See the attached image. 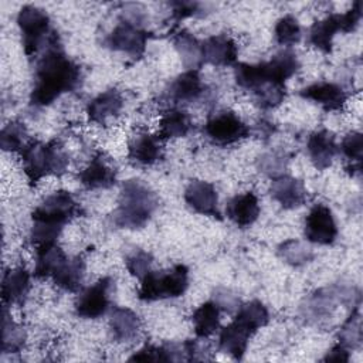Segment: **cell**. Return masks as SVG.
Listing matches in <instances>:
<instances>
[{
	"mask_svg": "<svg viewBox=\"0 0 363 363\" xmlns=\"http://www.w3.org/2000/svg\"><path fill=\"white\" fill-rule=\"evenodd\" d=\"M147 38L149 33L138 23L122 20L106 37L105 44L113 51H121L132 58H139L145 52Z\"/></svg>",
	"mask_w": 363,
	"mask_h": 363,
	"instance_id": "cell-8",
	"label": "cell"
},
{
	"mask_svg": "<svg viewBox=\"0 0 363 363\" xmlns=\"http://www.w3.org/2000/svg\"><path fill=\"white\" fill-rule=\"evenodd\" d=\"M299 95L305 99L313 101L328 112L343 109L347 101V94L345 89L333 82H316L308 85L299 91Z\"/></svg>",
	"mask_w": 363,
	"mask_h": 363,
	"instance_id": "cell-14",
	"label": "cell"
},
{
	"mask_svg": "<svg viewBox=\"0 0 363 363\" xmlns=\"http://www.w3.org/2000/svg\"><path fill=\"white\" fill-rule=\"evenodd\" d=\"M159 206L156 193L142 180L130 179L122 184L113 221L122 228H142Z\"/></svg>",
	"mask_w": 363,
	"mask_h": 363,
	"instance_id": "cell-3",
	"label": "cell"
},
{
	"mask_svg": "<svg viewBox=\"0 0 363 363\" xmlns=\"http://www.w3.org/2000/svg\"><path fill=\"white\" fill-rule=\"evenodd\" d=\"M21 153L23 170L30 182V184H37L44 176L54 174L61 176L67 172L69 159L64 146L57 142H30L27 143Z\"/></svg>",
	"mask_w": 363,
	"mask_h": 363,
	"instance_id": "cell-4",
	"label": "cell"
},
{
	"mask_svg": "<svg viewBox=\"0 0 363 363\" xmlns=\"http://www.w3.org/2000/svg\"><path fill=\"white\" fill-rule=\"evenodd\" d=\"M123 106V98L121 92L115 88L106 89L101 92L98 96H95L86 106V113L89 121L106 125V122L111 118H115L119 115Z\"/></svg>",
	"mask_w": 363,
	"mask_h": 363,
	"instance_id": "cell-20",
	"label": "cell"
},
{
	"mask_svg": "<svg viewBox=\"0 0 363 363\" xmlns=\"http://www.w3.org/2000/svg\"><path fill=\"white\" fill-rule=\"evenodd\" d=\"M113 279L104 277L91 286L85 288L75 299V312L84 319H96L102 316L111 303V291Z\"/></svg>",
	"mask_w": 363,
	"mask_h": 363,
	"instance_id": "cell-9",
	"label": "cell"
},
{
	"mask_svg": "<svg viewBox=\"0 0 363 363\" xmlns=\"http://www.w3.org/2000/svg\"><path fill=\"white\" fill-rule=\"evenodd\" d=\"M268 65L271 68L272 77L275 82L285 85V81L295 75L301 67L296 54L292 50H282L275 54L269 61Z\"/></svg>",
	"mask_w": 363,
	"mask_h": 363,
	"instance_id": "cell-32",
	"label": "cell"
},
{
	"mask_svg": "<svg viewBox=\"0 0 363 363\" xmlns=\"http://www.w3.org/2000/svg\"><path fill=\"white\" fill-rule=\"evenodd\" d=\"M306 150L312 164L318 170H325L333 162L337 153V145L335 136L329 130H318L309 135L306 142Z\"/></svg>",
	"mask_w": 363,
	"mask_h": 363,
	"instance_id": "cell-16",
	"label": "cell"
},
{
	"mask_svg": "<svg viewBox=\"0 0 363 363\" xmlns=\"http://www.w3.org/2000/svg\"><path fill=\"white\" fill-rule=\"evenodd\" d=\"M274 35H275V40L278 44L291 47V45H295L296 43H299V40L302 37V30H301L298 20L294 16L286 14L277 21L275 28H274Z\"/></svg>",
	"mask_w": 363,
	"mask_h": 363,
	"instance_id": "cell-36",
	"label": "cell"
},
{
	"mask_svg": "<svg viewBox=\"0 0 363 363\" xmlns=\"http://www.w3.org/2000/svg\"><path fill=\"white\" fill-rule=\"evenodd\" d=\"M184 350V345H146L140 350H138L133 356L129 357L130 362H172L179 360L176 353H180ZM183 357V356H182ZM184 359V357H183Z\"/></svg>",
	"mask_w": 363,
	"mask_h": 363,
	"instance_id": "cell-34",
	"label": "cell"
},
{
	"mask_svg": "<svg viewBox=\"0 0 363 363\" xmlns=\"http://www.w3.org/2000/svg\"><path fill=\"white\" fill-rule=\"evenodd\" d=\"M172 40L182 58V64L184 68H187V71L197 69L203 64L201 43L193 34H190L187 30H179L174 33Z\"/></svg>",
	"mask_w": 363,
	"mask_h": 363,
	"instance_id": "cell-27",
	"label": "cell"
},
{
	"mask_svg": "<svg viewBox=\"0 0 363 363\" xmlns=\"http://www.w3.org/2000/svg\"><path fill=\"white\" fill-rule=\"evenodd\" d=\"M204 92V85L197 69H189L176 77L167 89V96L176 104L197 101Z\"/></svg>",
	"mask_w": 363,
	"mask_h": 363,
	"instance_id": "cell-19",
	"label": "cell"
},
{
	"mask_svg": "<svg viewBox=\"0 0 363 363\" xmlns=\"http://www.w3.org/2000/svg\"><path fill=\"white\" fill-rule=\"evenodd\" d=\"M189 286V269L186 265H174L167 271H149L140 279L138 292L142 301H157L164 298H179Z\"/></svg>",
	"mask_w": 363,
	"mask_h": 363,
	"instance_id": "cell-5",
	"label": "cell"
},
{
	"mask_svg": "<svg viewBox=\"0 0 363 363\" xmlns=\"http://www.w3.org/2000/svg\"><path fill=\"white\" fill-rule=\"evenodd\" d=\"M237 54L238 47L235 41L227 34L211 35L201 43L203 62L216 67L234 65L237 61Z\"/></svg>",
	"mask_w": 363,
	"mask_h": 363,
	"instance_id": "cell-12",
	"label": "cell"
},
{
	"mask_svg": "<svg viewBox=\"0 0 363 363\" xmlns=\"http://www.w3.org/2000/svg\"><path fill=\"white\" fill-rule=\"evenodd\" d=\"M234 320L241 323L245 329H248L254 335L258 329L264 328L268 323L269 313L262 302L250 301L238 306Z\"/></svg>",
	"mask_w": 363,
	"mask_h": 363,
	"instance_id": "cell-31",
	"label": "cell"
},
{
	"mask_svg": "<svg viewBox=\"0 0 363 363\" xmlns=\"http://www.w3.org/2000/svg\"><path fill=\"white\" fill-rule=\"evenodd\" d=\"M26 342L24 329L17 325L7 312V305L3 308V339L1 350L3 353H17L21 350Z\"/></svg>",
	"mask_w": 363,
	"mask_h": 363,
	"instance_id": "cell-33",
	"label": "cell"
},
{
	"mask_svg": "<svg viewBox=\"0 0 363 363\" xmlns=\"http://www.w3.org/2000/svg\"><path fill=\"white\" fill-rule=\"evenodd\" d=\"M204 133L211 143L227 146L248 138L250 128L233 111H223L206 122Z\"/></svg>",
	"mask_w": 363,
	"mask_h": 363,
	"instance_id": "cell-7",
	"label": "cell"
},
{
	"mask_svg": "<svg viewBox=\"0 0 363 363\" xmlns=\"http://www.w3.org/2000/svg\"><path fill=\"white\" fill-rule=\"evenodd\" d=\"M79 213L81 206L69 191L58 190L52 193L31 214V241L37 247L55 242L64 225L79 216Z\"/></svg>",
	"mask_w": 363,
	"mask_h": 363,
	"instance_id": "cell-2",
	"label": "cell"
},
{
	"mask_svg": "<svg viewBox=\"0 0 363 363\" xmlns=\"http://www.w3.org/2000/svg\"><path fill=\"white\" fill-rule=\"evenodd\" d=\"M252 333L245 329L237 320H233L230 325L224 326L218 336V347L221 352L230 354L235 360H241L245 354L248 340Z\"/></svg>",
	"mask_w": 363,
	"mask_h": 363,
	"instance_id": "cell-23",
	"label": "cell"
},
{
	"mask_svg": "<svg viewBox=\"0 0 363 363\" xmlns=\"http://www.w3.org/2000/svg\"><path fill=\"white\" fill-rule=\"evenodd\" d=\"M79 79V67L64 54L57 40L47 47L45 54L37 62L30 102L34 106L50 105L62 94L74 91Z\"/></svg>",
	"mask_w": 363,
	"mask_h": 363,
	"instance_id": "cell-1",
	"label": "cell"
},
{
	"mask_svg": "<svg viewBox=\"0 0 363 363\" xmlns=\"http://www.w3.org/2000/svg\"><path fill=\"white\" fill-rule=\"evenodd\" d=\"M170 6L173 9V16L177 20L196 14L200 7V4L196 1H172Z\"/></svg>",
	"mask_w": 363,
	"mask_h": 363,
	"instance_id": "cell-45",
	"label": "cell"
},
{
	"mask_svg": "<svg viewBox=\"0 0 363 363\" xmlns=\"http://www.w3.org/2000/svg\"><path fill=\"white\" fill-rule=\"evenodd\" d=\"M184 201L193 211L221 220L218 196L214 186L204 180H191L184 190Z\"/></svg>",
	"mask_w": 363,
	"mask_h": 363,
	"instance_id": "cell-11",
	"label": "cell"
},
{
	"mask_svg": "<svg viewBox=\"0 0 363 363\" xmlns=\"http://www.w3.org/2000/svg\"><path fill=\"white\" fill-rule=\"evenodd\" d=\"M67 258L68 257L64 254V251L55 242L38 245L37 252H35L34 275L37 278L52 277Z\"/></svg>",
	"mask_w": 363,
	"mask_h": 363,
	"instance_id": "cell-29",
	"label": "cell"
},
{
	"mask_svg": "<svg viewBox=\"0 0 363 363\" xmlns=\"http://www.w3.org/2000/svg\"><path fill=\"white\" fill-rule=\"evenodd\" d=\"M27 138V129L24 123L13 121L7 123L0 133V146L6 152H17L23 150Z\"/></svg>",
	"mask_w": 363,
	"mask_h": 363,
	"instance_id": "cell-37",
	"label": "cell"
},
{
	"mask_svg": "<svg viewBox=\"0 0 363 363\" xmlns=\"http://www.w3.org/2000/svg\"><path fill=\"white\" fill-rule=\"evenodd\" d=\"M193 128L191 119L187 112L172 108L166 111L159 123V138L164 139H176L186 136Z\"/></svg>",
	"mask_w": 363,
	"mask_h": 363,
	"instance_id": "cell-28",
	"label": "cell"
},
{
	"mask_svg": "<svg viewBox=\"0 0 363 363\" xmlns=\"http://www.w3.org/2000/svg\"><path fill=\"white\" fill-rule=\"evenodd\" d=\"M337 31H342L340 14H329L312 24L308 33V41L319 51L328 54L332 51L333 37Z\"/></svg>",
	"mask_w": 363,
	"mask_h": 363,
	"instance_id": "cell-25",
	"label": "cell"
},
{
	"mask_svg": "<svg viewBox=\"0 0 363 363\" xmlns=\"http://www.w3.org/2000/svg\"><path fill=\"white\" fill-rule=\"evenodd\" d=\"M339 343L343 345L346 349L357 347L362 342V323H360V313L359 308H354L350 318L343 325L339 333Z\"/></svg>",
	"mask_w": 363,
	"mask_h": 363,
	"instance_id": "cell-40",
	"label": "cell"
},
{
	"mask_svg": "<svg viewBox=\"0 0 363 363\" xmlns=\"http://www.w3.org/2000/svg\"><path fill=\"white\" fill-rule=\"evenodd\" d=\"M234 78L240 88L247 89L252 94L267 84L281 85L274 81L272 72H271L267 61L258 62V64H247V62L235 64L234 65Z\"/></svg>",
	"mask_w": 363,
	"mask_h": 363,
	"instance_id": "cell-18",
	"label": "cell"
},
{
	"mask_svg": "<svg viewBox=\"0 0 363 363\" xmlns=\"http://www.w3.org/2000/svg\"><path fill=\"white\" fill-rule=\"evenodd\" d=\"M160 138L147 132L133 136L128 146V156L132 162L143 166H150L162 157Z\"/></svg>",
	"mask_w": 363,
	"mask_h": 363,
	"instance_id": "cell-22",
	"label": "cell"
},
{
	"mask_svg": "<svg viewBox=\"0 0 363 363\" xmlns=\"http://www.w3.org/2000/svg\"><path fill=\"white\" fill-rule=\"evenodd\" d=\"M286 166V159L278 153H265L258 159V169L274 177L282 174Z\"/></svg>",
	"mask_w": 363,
	"mask_h": 363,
	"instance_id": "cell-43",
	"label": "cell"
},
{
	"mask_svg": "<svg viewBox=\"0 0 363 363\" xmlns=\"http://www.w3.org/2000/svg\"><path fill=\"white\" fill-rule=\"evenodd\" d=\"M362 18V3L354 1L352 9L347 10L346 13L340 14V27L343 33H350L354 31L356 27L359 26V21Z\"/></svg>",
	"mask_w": 363,
	"mask_h": 363,
	"instance_id": "cell-44",
	"label": "cell"
},
{
	"mask_svg": "<svg viewBox=\"0 0 363 363\" xmlns=\"http://www.w3.org/2000/svg\"><path fill=\"white\" fill-rule=\"evenodd\" d=\"M17 24L27 55L37 54L45 44L50 45L58 40L57 34L50 27L48 14L40 7H21L17 16Z\"/></svg>",
	"mask_w": 363,
	"mask_h": 363,
	"instance_id": "cell-6",
	"label": "cell"
},
{
	"mask_svg": "<svg viewBox=\"0 0 363 363\" xmlns=\"http://www.w3.org/2000/svg\"><path fill=\"white\" fill-rule=\"evenodd\" d=\"M152 261H153L152 255L143 250H135L125 259L126 268L130 272V275H133L139 279H142L150 271Z\"/></svg>",
	"mask_w": 363,
	"mask_h": 363,
	"instance_id": "cell-42",
	"label": "cell"
},
{
	"mask_svg": "<svg viewBox=\"0 0 363 363\" xmlns=\"http://www.w3.org/2000/svg\"><path fill=\"white\" fill-rule=\"evenodd\" d=\"M227 217L240 228L250 227L259 216L258 197L252 191L237 194L227 201Z\"/></svg>",
	"mask_w": 363,
	"mask_h": 363,
	"instance_id": "cell-17",
	"label": "cell"
},
{
	"mask_svg": "<svg viewBox=\"0 0 363 363\" xmlns=\"http://www.w3.org/2000/svg\"><path fill=\"white\" fill-rule=\"evenodd\" d=\"M278 255L288 264L299 267L309 262L313 258V252L309 247L303 245L301 241L288 240L278 247Z\"/></svg>",
	"mask_w": 363,
	"mask_h": 363,
	"instance_id": "cell-38",
	"label": "cell"
},
{
	"mask_svg": "<svg viewBox=\"0 0 363 363\" xmlns=\"http://www.w3.org/2000/svg\"><path fill=\"white\" fill-rule=\"evenodd\" d=\"M323 362H349V350L343 345H336L322 359Z\"/></svg>",
	"mask_w": 363,
	"mask_h": 363,
	"instance_id": "cell-46",
	"label": "cell"
},
{
	"mask_svg": "<svg viewBox=\"0 0 363 363\" xmlns=\"http://www.w3.org/2000/svg\"><path fill=\"white\" fill-rule=\"evenodd\" d=\"M335 299L336 294L328 289L316 291L308 301L306 305L302 306L303 315L309 319H322L328 315H330L332 309L335 308Z\"/></svg>",
	"mask_w": 363,
	"mask_h": 363,
	"instance_id": "cell-35",
	"label": "cell"
},
{
	"mask_svg": "<svg viewBox=\"0 0 363 363\" xmlns=\"http://www.w3.org/2000/svg\"><path fill=\"white\" fill-rule=\"evenodd\" d=\"M139 316L128 308H113L109 318V330L116 342H129L140 330Z\"/></svg>",
	"mask_w": 363,
	"mask_h": 363,
	"instance_id": "cell-24",
	"label": "cell"
},
{
	"mask_svg": "<svg viewBox=\"0 0 363 363\" xmlns=\"http://www.w3.org/2000/svg\"><path fill=\"white\" fill-rule=\"evenodd\" d=\"M305 237L308 241L329 245L337 237V227L332 210L325 204H315L305 220Z\"/></svg>",
	"mask_w": 363,
	"mask_h": 363,
	"instance_id": "cell-10",
	"label": "cell"
},
{
	"mask_svg": "<svg viewBox=\"0 0 363 363\" xmlns=\"http://www.w3.org/2000/svg\"><path fill=\"white\" fill-rule=\"evenodd\" d=\"M78 180L88 190L108 189L116 182V169L105 159L102 153L96 155L91 163L79 172Z\"/></svg>",
	"mask_w": 363,
	"mask_h": 363,
	"instance_id": "cell-15",
	"label": "cell"
},
{
	"mask_svg": "<svg viewBox=\"0 0 363 363\" xmlns=\"http://www.w3.org/2000/svg\"><path fill=\"white\" fill-rule=\"evenodd\" d=\"M254 98L262 109L275 108L285 98V85L267 84L254 92Z\"/></svg>",
	"mask_w": 363,
	"mask_h": 363,
	"instance_id": "cell-41",
	"label": "cell"
},
{
	"mask_svg": "<svg viewBox=\"0 0 363 363\" xmlns=\"http://www.w3.org/2000/svg\"><path fill=\"white\" fill-rule=\"evenodd\" d=\"M194 332L199 337H208L218 329L220 308L214 301L204 302L191 315Z\"/></svg>",
	"mask_w": 363,
	"mask_h": 363,
	"instance_id": "cell-30",
	"label": "cell"
},
{
	"mask_svg": "<svg viewBox=\"0 0 363 363\" xmlns=\"http://www.w3.org/2000/svg\"><path fill=\"white\" fill-rule=\"evenodd\" d=\"M269 193L284 208H296L306 201L308 191L303 183L292 176L279 174L274 177Z\"/></svg>",
	"mask_w": 363,
	"mask_h": 363,
	"instance_id": "cell-13",
	"label": "cell"
},
{
	"mask_svg": "<svg viewBox=\"0 0 363 363\" xmlns=\"http://www.w3.org/2000/svg\"><path fill=\"white\" fill-rule=\"evenodd\" d=\"M30 291V274L23 267L10 268L1 281V298L4 305H21Z\"/></svg>",
	"mask_w": 363,
	"mask_h": 363,
	"instance_id": "cell-21",
	"label": "cell"
},
{
	"mask_svg": "<svg viewBox=\"0 0 363 363\" xmlns=\"http://www.w3.org/2000/svg\"><path fill=\"white\" fill-rule=\"evenodd\" d=\"M342 153L352 162V166L347 170H352V174H360V162L363 155V136L360 132L347 133L340 145Z\"/></svg>",
	"mask_w": 363,
	"mask_h": 363,
	"instance_id": "cell-39",
	"label": "cell"
},
{
	"mask_svg": "<svg viewBox=\"0 0 363 363\" xmlns=\"http://www.w3.org/2000/svg\"><path fill=\"white\" fill-rule=\"evenodd\" d=\"M85 272V262L82 257L67 258L61 267L51 277L54 284L68 292H77L81 288Z\"/></svg>",
	"mask_w": 363,
	"mask_h": 363,
	"instance_id": "cell-26",
	"label": "cell"
}]
</instances>
